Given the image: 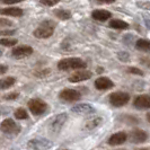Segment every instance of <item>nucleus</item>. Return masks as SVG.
Instances as JSON below:
<instances>
[{"label":"nucleus","mask_w":150,"mask_h":150,"mask_svg":"<svg viewBox=\"0 0 150 150\" xmlns=\"http://www.w3.org/2000/svg\"><path fill=\"white\" fill-rule=\"evenodd\" d=\"M58 69L62 71L69 70H85L87 68V62L80 58H66L58 62Z\"/></svg>","instance_id":"nucleus-1"},{"label":"nucleus","mask_w":150,"mask_h":150,"mask_svg":"<svg viewBox=\"0 0 150 150\" xmlns=\"http://www.w3.org/2000/svg\"><path fill=\"white\" fill-rule=\"evenodd\" d=\"M55 26H57V23L51 21V19H46L44 22H42L36 30L33 32V35L36 38H51L55 30Z\"/></svg>","instance_id":"nucleus-2"},{"label":"nucleus","mask_w":150,"mask_h":150,"mask_svg":"<svg viewBox=\"0 0 150 150\" xmlns=\"http://www.w3.org/2000/svg\"><path fill=\"white\" fill-rule=\"evenodd\" d=\"M27 107L33 115H42L47 110V104L40 98H32L27 103Z\"/></svg>","instance_id":"nucleus-3"},{"label":"nucleus","mask_w":150,"mask_h":150,"mask_svg":"<svg viewBox=\"0 0 150 150\" xmlns=\"http://www.w3.org/2000/svg\"><path fill=\"white\" fill-rule=\"evenodd\" d=\"M108 100H110L111 105H113L114 107H122L129 103L130 95L124 91H114L112 94H110Z\"/></svg>","instance_id":"nucleus-4"},{"label":"nucleus","mask_w":150,"mask_h":150,"mask_svg":"<svg viewBox=\"0 0 150 150\" xmlns=\"http://www.w3.org/2000/svg\"><path fill=\"white\" fill-rule=\"evenodd\" d=\"M1 131L5 134H10V135H17L21 133L22 131V127L19 124H17L13 119H5L1 122Z\"/></svg>","instance_id":"nucleus-5"},{"label":"nucleus","mask_w":150,"mask_h":150,"mask_svg":"<svg viewBox=\"0 0 150 150\" xmlns=\"http://www.w3.org/2000/svg\"><path fill=\"white\" fill-rule=\"evenodd\" d=\"M68 119V114L67 113H60L58 115H55L53 117L50 124H49V130L50 132L53 133V134H57L60 132V130L62 129V127L64 125V123L67 122Z\"/></svg>","instance_id":"nucleus-6"},{"label":"nucleus","mask_w":150,"mask_h":150,"mask_svg":"<svg viewBox=\"0 0 150 150\" xmlns=\"http://www.w3.org/2000/svg\"><path fill=\"white\" fill-rule=\"evenodd\" d=\"M59 98L61 100H64L68 103H72V102H77L81 98V94L80 91L76 89H71V88H64L59 93Z\"/></svg>","instance_id":"nucleus-7"},{"label":"nucleus","mask_w":150,"mask_h":150,"mask_svg":"<svg viewBox=\"0 0 150 150\" xmlns=\"http://www.w3.org/2000/svg\"><path fill=\"white\" fill-rule=\"evenodd\" d=\"M33 52H34L33 47H30L28 45H18L11 50V57L15 59H24L32 55Z\"/></svg>","instance_id":"nucleus-8"},{"label":"nucleus","mask_w":150,"mask_h":150,"mask_svg":"<svg viewBox=\"0 0 150 150\" xmlns=\"http://www.w3.org/2000/svg\"><path fill=\"white\" fill-rule=\"evenodd\" d=\"M27 146H28V148L32 150H46L52 146V143H51V141H49V140H46V139L38 138V139L30 140Z\"/></svg>","instance_id":"nucleus-9"},{"label":"nucleus","mask_w":150,"mask_h":150,"mask_svg":"<svg viewBox=\"0 0 150 150\" xmlns=\"http://www.w3.org/2000/svg\"><path fill=\"white\" fill-rule=\"evenodd\" d=\"M71 112L78 114V115H88V114H94L96 112V108L91 104H87V103H81L75 105L71 108Z\"/></svg>","instance_id":"nucleus-10"},{"label":"nucleus","mask_w":150,"mask_h":150,"mask_svg":"<svg viewBox=\"0 0 150 150\" xmlns=\"http://www.w3.org/2000/svg\"><path fill=\"white\" fill-rule=\"evenodd\" d=\"M149 135H148V132L143 131V130H140V129H137V130H133L130 135H129V139L132 143H142L146 142L148 140Z\"/></svg>","instance_id":"nucleus-11"},{"label":"nucleus","mask_w":150,"mask_h":150,"mask_svg":"<svg viewBox=\"0 0 150 150\" xmlns=\"http://www.w3.org/2000/svg\"><path fill=\"white\" fill-rule=\"evenodd\" d=\"M91 77H93V72H90L88 70H79V71H76L75 74L70 76L68 78V80L70 83H80V81L88 80Z\"/></svg>","instance_id":"nucleus-12"},{"label":"nucleus","mask_w":150,"mask_h":150,"mask_svg":"<svg viewBox=\"0 0 150 150\" xmlns=\"http://www.w3.org/2000/svg\"><path fill=\"white\" fill-rule=\"evenodd\" d=\"M133 106L137 110H149L150 96L149 95H138L133 100Z\"/></svg>","instance_id":"nucleus-13"},{"label":"nucleus","mask_w":150,"mask_h":150,"mask_svg":"<svg viewBox=\"0 0 150 150\" xmlns=\"http://www.w3.org/2000/svg\"><path fill=\"white\" fill-rule=\"evenodd\" d=\"M128 140V133H125L124 131H120L116 133H113L110 139H108V144L110 146H120L122 143H124Z\"/></svg>","instance_id":"nucleus-14"},{"label":"nucleus","mask_w":150,"mask_h":150,"mask_svg":"<svg viewBox=\"0 0 150 150\" xmlns=\"http://www.w3.org/2000/svg\"><path fill=\"white\" fill-rule=\"evenodd\" d=\"M95 88L98 90H106V89H111L114 87V83L110 78L107 77H99L95 80Z\"/></svg>","instance_id":"nucleus-15"},{"label":"nucleus","mask_w":150,"mask_h":150,"mask_svg":"<svg viewBox=\"0 0 150 150\" xmlns=\"http://www.w3.org/2000/svg\"><path fill=\"white\" fill-rule=\"evenodd\" d=\"M91 17L93 19L98 21V22H106L107 19L112 17V13L108 10H104V9H95L91 13Z\"/></svg>","instance_id":"nucleus-16"},{"label":"nucleus","mask_w":150,"mask_h":150,"mask_svg":"<svg viewBox=\"0 0 150 150\" xmlns=\"http://www.w3.org/2000/svg\"><path fill=\"white\" fill-rule=\"evenodd\" d=\"M0 14L5 16H11V17H22L24 15V10L19 7H7L2 8L0 10Z\"/></svg>","instance_id":"nucleus-17"},{"label":"nucleus","mask_w":150,"mask_h":150,"mask_svg":"<svg viewBox=\"0 0 150 150\" xmlns=\"http://www.w3.org/2000/svg\"><path fill=\"white\" fill-rule=\"evenodd\" d=\"M108 27H111L113 30H128L130 25L122 19H111L108 23Z\"/></svg>","instance_id":"nucleus-18"},{"label":"nucleus","mask_w":150,"mask_h":150,"mask_svg":"<svg viewBox=\"0 0 150 150\" xmlns=\"http://www.w3.org/2000/svg\"><path fill=\"white\" fill-rule=\"evenodd\" d=\"M102 123H103V119L100 116H96L94 119H90L89 121H87L85 123V125H83V129H86V130H93V129L99 127Z\"/></svg>","instance_id":"nucleus-19"},{"label":"nucleus","mask_w":150,"mask_h":150,"mask_svg":"<svg viewBox=\"0 0 150 150\" xmlns=\"http://www.w3.org/2000/svg\"><path fill=\"white\" fill-rule=\"evenodd\" d=\"M135 47L143 52H150V41L146 38H139L135 42Z\"/></svg>","instance_id":"nucleus-20"},{"label":"nucleus","mask_w":150,"mask_h":150,"mask_svg":"<svg viewBox=\"0 0 150 150\" xmlns=\"http://www.w3.org/2000/svg\"><path fill=\"white\" fill-rule=\"evenodd\" d=\"M53 14L55 17H58L59 19L61 21H68V19H70L71 18V11H69L67 9H55L54 11H53Z\"/></svg>","instance_id":"nucleus-21"},{"label":"nucleus","mask_w":150,"mask_h":150,"mask_svg":"<svg viewBox=\"0 0 150 150\" xmlns=\"http://www.w3.org/2000/svg\"><path fill=\"white\" fill-rule=\"evenodd\" d=\"M16 81H17V80H16L15 77H7V78H4V79H1L0 87H1V89L2 90L8 89V88L13 87V86L16 83Z\"/></svg>","instance_id":"nucleus-22"},{"label":"nucleus","mask_w":150,"mask_h":150,"mask_svg":"<svg viewBox=\"0 0 150 150\" xmlns=\"http://www.w3.org/2000/svg\"><path fill=\"white\" fill-rule=\"evenodd\" d=\"M14 115H15V117L17 120H27L28 119V113H27V111L24 107L17 108L14 112Z\"/></svg>","instance_id":"nucleus-23"},{"label":"nucleus","mask_w":150,"mask_h":150,"mask_svg":"<svg viewBox=\"0 0 150 150\" xmlns=\"http://www.w3.org/2000/svg\"><path fill=\"white\" fill-rule=\"evenodd\" d=\"M0 43L2 46H7V47H10V46H15L16 44H18V40L17 38H2Z\"/></svg>","instance_id":"nucleus-24"},{"label":"nucleus","mask_w":150,"mask_h":150,"mask_svg":"<svg viewBox=\"0 0 150 150\" xmlns=\"http://www.w3.org/2000/svg\"><path fill=\"white\" fill-rule=\"evenodd\" d=\"M38 4L42 6H45V7H53V6L58 5L59 1L58 0H40Z\"/></svg>","instance_id":"nucleus-25"},{"label":"nucleus","mask_w":150,"mask_h":150,"mask_svg":"<svg viewBox=\"0 0 150 150\" xmlns=\"http://www.w3.org/2000/svg\"><path fill=\"white\" fill-rule=\"evenodd\" d=\"M18 97H19V93L18 91H13V93H9L7 95H4L2 99H5V100H15Z\"/></svg>","instance_id":"nucleus-26"},{"label":"nucleus","mask_w":150,"mask_h":150,"mask_svg":"<svg viewBox=\"0 0 150 150\" xmlns=\"http://www.w3.org/2000/svg\"><path fill=\"white\" fill-rule=\"evenodd\" d=\"M117 58L122 62H128L130 60V54L128 52H124V51H120V52H117Z\"/></svg>","instance_id":"nucleus-27"},{"label":"nucleus","mask_w":150,"mask_h":150,"mask_svg":"<svg viewBox=\"0 0 150 150\" xmlns=\"http://www.w3.org/2000/svg\"><path fill=\"white\" fill-rule=\"evenodd\" d=\"M128 72L129 74H132V75H138V76H143V71L139 68L135 67H129L128 68Z\"/></svg>","instance_id":"nucleus-28"},{"label":"nucleus","mask_w":150,"mask_h":150,"mask_svg":"<svg viewBox=\"0 0 150 150\" xmlns=\"http://www.w3.org/2000/svg\"><path fill=\"white\" fill-rule=\"evenodd\" d=\"M13 25H14V23L11 22V21L6 19L5 17H1V18H0V26H1V27H5V26L9 27V26H13Z\"/></svg>","instance_id":"nucleus-29"},{"label":"nucleus","mask_w":150,"mask_h":150,"mask_svg":"<svg viewBox=\"0 0 150 150\" xmlns=\"http://www.w3.org/2000/svg\"><path fill=\"white\" fill-rule=\"evenodd\" d=\"M137 6L142 9H150V1H137Z\"/></svg>","instance_id":"nucleus-30"},{"label":"nucleus","mask_w":150,"mask_h":150,"mask_svg":"<svg viewBox=\"0 0 150 150\" xmlns=\"http://www.w3.org/2000/svg\"><path fill=\"white\" fill-rule=\"evenodd\" d=\"M125 117H124V122H129V123H131V124H133V123H139V120L138 119H135L134 116H131V115H124Z\"/></svg>","instance_id":"nucleus-31"},{"label":"nucleus","mask_w":150,"mask_h":150,"mask_svg":"<svg viewBox=\"0 0 150 150\" xmlns=\"http://www.w3.org/2000/svg\"><path fill=\"white\" fill-rule=\"evenodd\" d=\"M50 72H51V70H50V69H45V70H41V71H38V72H35L34 75L36 76V77H43V76L49 75Z\"/></svg>","instance_id":"nucleus-32"},{"label":"nucleus","mask_w":150,"mask_h":150,"mask_svg":"<svg viewBox=\"0 0 150 150\" xmlns=\"http://www.w3.org/2000/svg\"><path fill=\"white\" fill-rule=\"evenodd\" d=\"M140 62L142 63L143 66H146L147 68L150 69V59H148V58H140Z\"/></svg>","instance_id":"nucleus-33"},{"label":"nucleus","mask_w":150,"mask_h":150,"mask_svg":"<svg viewBox=\"0 0 150 150\" xmlns=\"http://www.w3.org/2000/svg\"><path fill=\"white\" fill-rule=\"evenodd\" d=\"M16 33V30H1V35L2 36H5V35H14Z\"/></svg>","instance_id":"nucleus-34"},{"label":"nucleus","mask_w":150,"mask_h":150,"mask_svg":"<svg viewBox=\"0 0 150 150\" xmlns=\"http://www.w3.org/2000/svg\"><path fill=\"white\" fill-rule=\"evenodd\" d=\"M21 0H1V4L4 5H14V4H17Z\"/></svg>","instance_id":"nucleus-35"},{"label":"nucleus","mask_w":150,"mask_h":150,"mask_svg":"<svg viewBox=\"0 0 150 150\" xmlns=\"http://www.w3.org/2000/svg\"><path fill=\"white\" fill-rule=\"evenodd\" d=\"M143 21H144V25H146V27L150 30V18H149V16H143Z\"/></svg>","instance_id":"nucleus-36"},{"label":"nucleus","mask_w":150,"mask_h":150,"mask_svg":"<svg viewBox=\"0 0 150 150\" xmlns=\"http://www.w3.org/2000/svg\"><path fill=\"white\" fill-rule=\"evenodd\" d=\"M8 70V66H5V64H1V67H0V74L1 75H4V74H6V71Z\"/></svg>","instance_id":"nucleus-37"},{"label":"nucleus","mask_w":150,"mask_h":150,"mask_svg":"<svg viewBox=\"0 0 150 150\" xmlns=\"http://www.w3.org/2000/svg\"><path fill=\"white\" fill-rule=\"evenodd\" d=\"M96 4H98V5H107V4H113L114 2V0H107V1H95Z\"/></svg>","instance_id":"nucleus-38"},{"label":"nucleus","mask_w":150,"mask_h":150,"mask_svg":"<svg viewBox=\"0 0 150 150\" xmlns=\"http://www.w3.org/2000/svg\"><path fill=\"white\" fill-rule=\"evenodd\" d=\"M96 72H97V74H102V72H104V68H103V67H97V68H96Z\"/></svg>","instance_id":"nucleus-39"},{"label":"nucleus","mask_w":150,"mask_h":150,"mask_svg":"<svg viewBox=\"0 0 150 150\" xmlns=\"http://www.w3.org/2000/svg\"><path fill=\"white\" fill-rule=\"evenodd\" d=\"M147 121L150 123V113H148V114H147Z\"/></svg>","instance_id":"nucleus-40"},{"label":"nucleus","mask_w":150,"mask_h":150,"mask_svg":"<svg viewBox=\"0 0 150 150\" xmlns=\"http://www.w3.org/2000/svg\"><path fill=\"white\" fill-rule=\"evenodd\" d=\"M59 150H69V149H59Z\"/></svg>","instance_id":"nucleus-41"},{"label":"nucleus","mask_w":150,"mask_h":150,"mask_svg":"<svg viewBox=\"0 0 150 150\" xmlns=\"http://www.w3.org/2000/svg\"><path fill=\"white\" fill-rule=\"evenodd\" d=\"M140 150H149V149H140Z\"/></svg>","instance_id":"nucleus-42"}]
</instances>
